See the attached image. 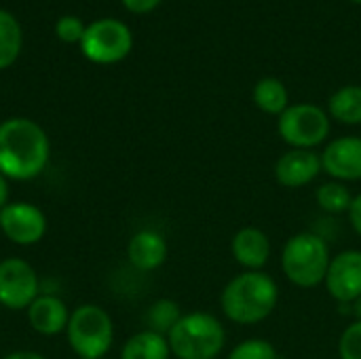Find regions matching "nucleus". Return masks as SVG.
<instances>
[{"instance_id":"1","label":"nucleus","mask_w":361,"mask_h":359,"mask_svg":"<svg viewBox=\"0 0 361 359\" xmlns=\"http://www.w3.org/2000/svg\"><path fill=\"white\" fill-rule=\"evenodd\" d=\"M49 161L51 140L36 121L11 116L0 123V174L6 180H36L49 167Z\"/></svg>"},{"instance_id":"2","label":"nucleus","mask_w":361,"mask_h":359,"mask_svg":"<svg viewBox=\"0 0 361 359\" xmlns=\"http://www.w3.org/2000/svg\"><path fill=\"white\" fill-rule=\"evenodd\" d=\"M279 286L264 271H243L226 281L220 292L222 315L237 326H258L267 322L279 305Z\"/></svg>"},{"instance_id":"3","label":"nucleus","mask_w":361,"mask_h":359,"mask_svg":"<svg viewBox=\"0 0 361 359\" xmlns=\"http://www.w3.org/2000/svg\"><path fill=\"white\" fill-rule=\"evenodd\" d=\"M330 260V243L326 241V237L313 231L292 235L283 243L279 258L283 277L300 290H313L324 286Z\"/></svg>"},{"instance_id":"4","label":"nucleus","mask_w":361,"mask_h":359,"mask_svg":"<svg viewBox=\"0 0 361 359\" xmlns=\"http://www.w3.org/2000/svg\"><path fill=\"white\" fill-rule=\"evenodd\" d=\"M167 343L176 359H218L226 349V328L214 313L190 311L167 334Z\"/></svg>"},{"instance_id":"5","label":"nucleus","mask_w":361,"mask_h":359,"mask_svg":"<svg viewBox=\"0 0 361 359\" xmlns=\"http://www.w3.org/2000/svg\"><path fill=\"white\" fill-rule=\"evenodd\" d=\"M66 339L78 359H104L114 345L110 313L93 303L76 307L70 313Z\"/></svg>"},{"instance_id":"6","label":"nucleus","mask_w":361,"mask_h":359,"mask_svg":"<svg viewBox=\"0 0 361 359\" xmlns=\"http://www.w3.org/2000/svg\"><path fill=\"white\" fill-rule=\"evenodd\" d=\"M332 118L328 110L311 102L290 104L277 118V133L290 148L315 150L317 146L328 144Z\"/></svg>"},{"instance_id":"7","label":"nucleus","mask_w":361,"mask_h":359,"mask_svg":"<svg viewBox=\"0 0 361 359\" xmlns=\"http://www.w3.org/2000/svg\"><path fill=\"white\" fill-rule=\"evenodd\" d=\"M133 49V34L129 25L114 17H104L87 23L80 40L82 55L99 66H112L123 61Z\"/></svg>"},{"instance_id":"8","label":"nucleus","mask_w":361,"mask_h":359,"mask_svg":"<svg viewBox=\"0 0 361 359\" xmlns=\"http://www.w3.org/2000/svg\"><path fill=\"white\" fill-rule=\"evenodd\" d=\"M40 296V279L36 269L17 256L0 260V307L8 311H27Z\"/></svg>"},{"instance_id":"9","label":"nucleus","mask_w":361,"mask_h":359,"mask_svg":"<svg viewBox=\"0 0 361 359\" xmlns=\"http://www.w3.org/2000/svg\"><path fill=\"white\" fill-rule=\"evenodd\" d=\"M49 229L44 212L30 201H8L0 209V233L19 248L36 245Z\"/></svg>"},{"instance_id":"10","label":"nucleus","mask_w":361,"mask_h":359,"mask_svg":"<svg viewBox=\"0 0 361 359\" xmlns=\"http://www.w3.org/2000/svg\"><path fill=\"white\" fill-rule=\"evenodd\" d=\"M324 288L341 307H349L361 298V250L349 248L332 254Z\"/></svg>"},{"instance_id":"11","label":"nucleus","mask_w":361,"mask_h":359,"mask_svg":"<svg viewBox=\"0 0 361 359\" xmlns=\"http://www.w3.org/2000/svg\"><path fill=\"white\" fill-rule=\"evenodd\" d=\"M322 157V169L330 180L353 184L361 182V135H341L328 140Z\"/></svg>"},{"instance_id":"12","label":"nucleus","mask_w":361,"mask_h":359,"mask_svg":"<svg viewBox=\"0 0 361 359\" xmlns=\"http://www.w3.org/2000/svg\"><path fill=\"white\" fill-rule=\"evenodd\" d=\"M322 174V157L315 150L288 148L273 165V176L277 184L288 190H300L311 186Z\"/></svg>"},{"instance_id":"13","label":"nucleus","mask_w":361,"mask_h":359,"mask_svg":"<svg viewBox=\"0 0 361 359\" xmlns=\"http://www.w3.org/2000/svg\"><path fill=\"white\" fill-rule=\"evenodd\" d=\"M271 254V237L258 226H243L231 239V256L243 271H264Z\"/></svg>"},{"instance_id":"14","label":"nucleus","mask_w":361,"mask_h":359,"mask_svg":"<svg viewBox=\"0 0 361 359\" xmlns=\"http://www.w3.org/2000/svg\"><path fill=\"white\" fill-rule=\"evenodd\" d=\"M169 245L163 233L154 229H142L127 241V260L140 273H152L167 262Z\"/></svg>"},{"instance_id":"15","label":"nucleus","mask_w":361,"mask_h":359,"mask_svg":"<svg viewBox=\"0 0 361 359\" xmlns=\"http://www.w3.org/2000/svg\"><path fill=\"white\" fill-rule=\"evenodd\" d=\"M70 313L66 300L55 294H40L25 311L30 328L40 336H57L66 332Z\"/></svg>"},{"instance_id":"16","label":"nucleus","mask_w":361,"mask_h":359,"mask_svg":"<svg viewBox=\"0 0 361 359\" xmlns=\"http://www.w3.org/2000/svg\"><path fill=\"white\" fill-rule=\"evenodd\" d=\"M252 102L260 112L279 118L290 106V93H288V87L283 85V80H279L275 76H264L254 85Z\"/></svg>"},{"instance_id":"17","label":"nucleus","mask_w":361,"mask_h":359,"mask_svg":"<svg viewBox=\"0 0 361 359\" xmlns=\"http://www.w3.org/2000/svg\"><path fill=\"white\" fill-rule=\"evenodd\" d=\"M121 359H171V349L167 336L152 330H140L121 347Z\"/></svg>"},{"instance_id":"18","label":"nucleus","mask_w":361,"mask_h":359,"mask_svg":"<svg viewBox=\"0 0 361 359\" xmlns=\"http://www.w3.org/2000/svg\"><path fill=\"white\" fill-rule=\"evenodd\" d=\"M328 114L332 121L357 127L361 125V85H345L336 89L328 99Z\"/></svg>"},{"instance_id":"19","label":"nucleus","mask_w":361,"mask_h":359,"mask_svg":"<svg viewBox=\"0 0 361 359\" xmlns=\"http://www.w3.org/2000/svg\"><path fill=\"white\" fill-rule=\"evenodd\" d=\"M23 47V32L15 15L0 8V70L11 68Z\"/></svg>"},{"instance_id":"20","label":"nucleus","mask_w":361,"mask_h":359,"mask_svg":"<svg viewBox=\"0 0 361 359\" xmlns=\"http://www.w3.org/2000/svg\"><path fill=\"white\" fill-rule=\"evenodd\" d=\"M351 201H353V193L349 190V184L336 180H328L319 184L315 190V203L328 216H343V214L347 216Z\"/></svg>"},{"instance_id":"21","label":"nucleus","mask_w":361,"mask_h":359,"mask_svg":"<svg viewBox=\"0 0 361 359\" xmlns=\"http://www.w3.org/2000/svg\"><path fill=\"white\" fill-rule=\"evenodd\" d=\"M182 315L184 313H182V309H180V305L176 300L159 298L146 311V330H152L157 334L167 336L173 330V326L180 322Z\"/></svg>"},{"instance_id":"22","label":"nucleus","mask_w":361,"mask_h":359,"mask_svg":"<svg viewBox=\"0 0 361 359\" xmlns=\"http://www.w3.org/2000/svg\"><path fill=\"white\" fill-rule=\"evenodd\" d=\"M226 359H279V351L267 339H245L228 351Z\"/></svg>"},{"instance_id":"23","label":"nucleus","mask_w":361,"mask_h":359,"mask_svg":"<svg viewBox=\"0 0 361 359\" xmlns=\"http://www.w3.org/2000/svg\"><path fill=\"white\" fill-rule=\"evenodd\" d=\"M338 359H361V320H353L338 336Z\"/></svg>"},{"instance_id":"24","label":"nucleus","mask_w":361,"mask_h":359,"mask_svg":"<svg viewBox=\"0 0 361 359\" xmlns=\"http://www.w3.org/2000/svg\"><path fill=\"white\" fill-rule=\"evenodd\" d=\"M85 30H87V23H82V19H78L76 15H63L55 23L57 38L68 44H80Z\"/></svg>"},{"instance_id":"25","label":"nucleus","mask_w":361,"mask_h":359,"mask_svg":"<svg viewBox=\"0 0 361 359\" xmlns=\"http://www.w3.org/2000/svg\"><path fill=\"white\" fill-rule=\"evenodd\" d=\"M347 220H349L353 233L361 239V193L353 195L351 207H349V212H347Z\"/></svg>"},{"instance_id":"26","label":"nucleus","mask_w":361,"mask_h":359,"mask_svg":"<svg viewBox=\"0 0 361 359\" xmlns=\"http://www.w3.org/2000/svg\"><path fill=\"white\" fill-rule=\"evenodd\" d=\"M121 2H123V6H125L127 11H131V13H135V15L152 13V11L161 4V0H121Z\"/></svg>"},{"instance_id":"27","label":"nucleus","mask_w":361,"mask_h":359,"mask_svg":"<svg viewBox=\"0 0 361 359\" xmlns=\"http://www.w3.org/2000/svg\"><path fill=\"white\" fill-rule=\"evenodd\" d=\"M2 359H47L44 355L36 353V351H13V353H6Z\"/></svg>"},{"instance_id":"28","label":"nucleus","mask_w":361,"mask_h":359,"mask_svg":"<svg viewBox=\"0 0 361 359\" xmlns=\"http://www.w3.org/2000/svg\"><path fill=\"white\" fill-rule=\"evenodd\" d=\"M8 180L0 174V209L8 203Z\"/></svg>"},{"instance_id":"29","label":"nucleus","mask_w":361,"mask_h":359,"mask_svg":"<svg viewBox=\"0 0 361 359\" xmlns=\"http://www.w3.org/2000/svg\"><path fill=\"white\" fill-rule=\"evenodd\" d=\"M349 309H351L353 320H361V298L360 300H355L353 305H349Z\"/></svg>"},{"instance_id":"30","label":"nucleus","mask_w":361,"mask_h":359,"mask_svg":"<svg viewBox=\"0 0 361 359\" xmlns=\"http://www.w3.org/2000/svg\"><path fill=\"white\" fill-rule=\"evenodd\" d=\"M351 2H355V4H361V0H351Z\"/></svg>"}]
</instances>
